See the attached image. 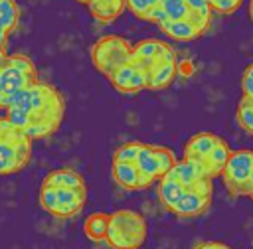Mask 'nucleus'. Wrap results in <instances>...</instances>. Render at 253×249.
<instances>
[{
    "label": "nucleus",
    "instance_id": "1",
    "mask_svg": "<svg viewBox=\"0 0 253 249\" xmlns=\"http://www.w3.org/2000/svg\"><path fill=\"white\" fill-rule=\"evenodd\" d=\"M63 115L65 101L59 89L42 79L14 93L10 97V107L6 109V119L32 140L53 134L61 126Z\"/></svg>",
    "mask_w": 253,
    "mask_h": 249
},
{
    "label": "nucleus",
    "instance_id": "2",
    "mask_svg": "<svg viewBox=\"0 0 253 249\" xmlns=\"http://www.w3.org/2000/svg\"><path fill=\"white\" fill-rule=\"evenodd\" d=\"M32 138L14 126L6 117H0V176L18 174L32 158Z\"/></svg>",
    "mask_w": 253,
    "mask_h": 249
},
{
    "label": "nucleus",
    "instance_id": "3",
    "mask_svg": "<svg viewBox=\"0 0 253 249\" xmlns=\"http://www.w3.org/2000/svg\"><path fill=\"white\" fill-rule=\"evenodd\" d=\"M148 225L140 211L117 209L111 213L105 243L111 249H140L146 241Z\"/></svg>",
    "mask_w": 253,
    "mask_h": 249
},
{
    "label": "nucleus",
    "instance_id": "4",
    "mask_svg": "<svg viewBox=\"0 0 253 249\" xmlns=\"http://www.w3.org/2000/svg\"><path fill=\"white\" fill-rule=\"evenodd\" d=\"M130 55H132V43L121 36H103L89 49L93 67L105 77H109L121 65L128 63Z\"/></svg>",
    "mask_w": 253,
    "mask_h": 249
},
{
    "label": "nucleus",
    "instance_id": "5",
    "mask_svg": "<svg viewBox=\"0 0 253 249\" xmlns=\"http://www.w3.org/2000/svg\"><path fill=\"white\" fill-rule=\"evenodd\" d=\"M87 204V186L85 188H40V206L53 217H75Z\"/></svg>",
    "mask_w": 253,
    "mask_h": 249
},
{
    "label": "nucleus",
    "instance_id": "6",
    "mask_svg": "<svg viewBox=\"0 0 253 249\" xmlns=\"http://www.w3.org/2000/svg\"><path fill=\"white\" fill-rule=\"evenodd\" d=\"M40 81V73L34 61L24 53H10L0 63V85L12 97L20 89H26Z\"/></svg>",
    "mask_w": 253,
    "mask_h": 249
},
{
    "label": "nucleus",
    "instance_id": "7",
    "mask_svg": "<svg viewBox=\"0 0 253 249\" xmlns=\"http://www.w3.org/2000/svg\"><path fill=\"white\" fill-rule=\"evenodd\" d=\"M253 170V150L241 148V150H231L227 164L221 170V180L223 186L227 188V192L235 198L241 196V188L245 184V180L249 178Z\"/></svg>",
    "mask_w": 253,
    "mask_h": 249
},
{
    "label": "nucleus",
    "instance_id": "8",
    "mask_svg": "<svg viewBox=\"0 0 253 249\" xmlns=\"http://www.w3.org/2000/svg\"><path fill=\"white\" fill-rule=\"evenodd\" d=\"M170 57H176V51L170 43L156 40V38H146V40H140L138 43L132 45L130 61L148 73L156 63L170 59Z\"/></svg>",
    "mask_w": 253,
    "mask_h": 249
},
{
    "label": "nucleus",
    "instance_id": "9",
    "mask_svg": "<svg viewBox=\"0 0 253 249\" xmlns=\"http://www.w3.org/2000/svg\"><path fill=\"white\" fill-rule=\"evenodd\" d=\"M107 79L119 93H125V95H136L148 87V73L136 67L132 61L115 69Z\"/></svg>",
    "mask_w": 253,
    "mask_h": 249
},
{
    "label": "nucleus",
    "instance_id": "10",
    "mask_svg": "<svg viewBox=\"0 0 253 249\" xmlns=\"http://www.w3.org/2000/svg\"><path fill=\"white\" fill-rule=\"evenodd\" d=\"M211 206V194H200V192H192L188 190L180 202L172 208V213L176 217L182 219H190V217H198L202 213H206Z\"/></svg>",
    "mask_w": 253,
    "mask_h": 249
},
{
    "label": "nucleus",
    "instance_id": "11",
    "mask_svg": "<svg viewBox=\"0 0 253 249\" xmlns=\"http://www.w3.org/2000/svg\"><path fill=\"white\" fill-rule=\"evenodd\" d=\"M111 176H113L115 184H119L125 190H146L148 188V182L142 178V174L138 172L134 162L113 160L111 162Z\"/></svg>",
    "mask_w": 253,
    "mask_h": 249
},
{
    "label": "nucleus",
    "instance_id": "12",
    "mask_svg": "<svg viewBox=\"0 0 253 249\" xmlns=\"http://www.w3.org/2000/svg\"><path fill=\"white\" fill-rule=\"evenodd\" d=\"M178 73V57H170L164 59L160 63H156L150 71H148V91H162L166 89L174 77Z\"/></svg>",
    "mask_w": 253,
    "mask_h": 249
},
{
    "label": "nucleus",
    "instance_id": "13",
    "mask_svg": "<svg viewBox=\"0 0 253 249\" xmlns=\"http://www.w3.org/2000/svg\"><path fill=\"white\" fill-rule=\"evenodd\" d=\"M188 190H186V186L182 184V182H178L170 172L168 174H164L160 180H158V200H160V204L168 209V211H172V208L180 202V198L186 194Z\"/></svg>",
    "mask_w": 253,
    "mask_h": 249
},
{
    "label": "nucleus",
    "instance_id": "14",
    "mask_svg": "<svg viewBox=\"0 0 253 249\" xmlns=\"http://www.w3.org/2000/svg\"><path fill=\"white\" fill-rule=\"evenodd\" d=\"M87 8L95 18V22L113 24L126 10V0H93Z\"/></svg>",
    "mask_w": 253,
    "mask_h": 249
},
{
    "label": "nucleus",
    "instance_id": "15",
    "mask_svg": "<svg viewBox=\"0 0 253 249\" xmlns=\"http://www.w3.org/2000/svg\"><path fill=\"white\" fill-rule=\"evenodd\" d=\"M217 140H219V136L213 134V132H208V130L192 134L186 140L184 158H206L211 152V148L217 144Z\"/></svg>",
    "mask_w": 253,
    "mask_h": 249
},
{
    "label": "nucleus",
    "instance_id": "16",
    "mask_svg": "<svg viewBox=\"0 0 253 249\" xmlns=\"http://www.w3.org/2000/svg\"><path fill=\"white\" fill-rule=\"evenodd\" d=\"M158 28L168 38L178 40V42H192V40H196V38L202 36V32L198 30V26L190 18H184V20H166Z\"/></svg>",
    "mask_w": 253,
    "mask_h": 249
},
{
    "label": "nucleus",
    "instance_id": "17",
    "mask_svg": "<svg viewBox=\"0 0 253 249\" xmlns=\"http://www.w3.org/2000/svg\"><path fill=\"white\" fill-rule=\"evenodd\" d=\"M134 164H136L138 172L142 174V178L148 182V186L152 182H156V180L162 178V170H160V164H158V158L154 154L152 144H142V148H140Z\"/></svg>",
    "mask_w": 253,
    "mask_h": 249
},
{
    "label": "nucleus",
    "instance_id": "18",
    "mask_svg": "<svg viewBox=\"0 0 253 249\" xmlns=\"http://www.w3.org/2000/svg\"><path fill=\"white\" fill-rule=\"evenodd\" d=\"M42 186H51V188H85L83 176L73 170V168H55L47 172L42 180Z\"/></svg>",
    "mask_w": 253,
    "mask_h": 249
},
{
    "label": "nucleus",
    "instance_id": "19",
    "mask_svg": "<svg viewBox=\"0 0 253 249\" xmlns=\"http://www.w3.org/2000/svg\"><path fill=\"white\" fill-rule=\"evenodd\" d=\"M109 221H111V213L105 211H93L85 217L83 221V233L87 239L91 241H105L107 237V229H109Z\"/></svg>",
    "mask_w": 253,
    "mask_h": 249
},
{
    "label": "nucleus",
    "instance_id": "20",
    "mask_svg": "<svg viewBox=\"0 0 253 249\" xmlns=\"http://www.w3.org/2000/svg\"><path fill=\"white\" fill-rule=\"evenodd\" d=\"M229 154H231V150H229L227 142H225L223 138H219V140H217V144L211 148V152L206 156L211 178L221 176V170H223V166H225V164H227V160H229Z\"/></svg>",
    "mask_w": 253,
    "mask_h": 249
},
{
    "label": "nucleus",
    "instance_id": "21",
    "mask_svg": "<svg viewBox=\"0 0 253 249\" xmlns=\"http://www.w3.org/2000/svg\"><path fill=\"white\" fill-rule=\"evenodd\" d=\"M20 20V6L16 0H0V24L8 34H12Z\"/></svg>",
    "mask_w": 253,
    "mask_h": 249
},
{
    "label": "nucleus",
    "instance_id": "22",
    "mask_svg": "<svg viewBox=\"0 0 253 249\" xmlns=\"http://www.w3.org/2000/svg\"><path fill=\"white\" fill-rule=\"evenodd\" d=\"M235 119L241 130H245L247 134H253V97H241V101L237 103Z\"/></svg>",
    "mask_w": 253,
    "mask_h": 249
},
{
    "label": "nucleus",
    "instance_id": "23",
    "mask_svg": "<svg viewBox=\"0 0 253 249\" xmlns=\"http://www.w3.org/2000/svg\"><path fill=\"white\" fill-rule=\"evenodd\" d=\"M144 142H138V140H130V142H125L121 144L115 154H113V160H121V162H134L140 148H142Z\"/></svg>",
    "mask_w": 253,
    "mask_h": 249
},
{
    "label": "nucleus",
    "instance_id": "24",
    "mask_svg": "<svg viewBox=\"0 0 253 249\" xmlns=\"http://www.w3.org/2000/svg\"><path fill=\"white\" fill-rule=\"evenodd\" d=\"M162 6L168 14V20H184V18H190L192 14L186 0H164Z\"/></svg>",
    "mask_w": 253,
    "mask_h": 249
},
{
    "label": "nucleus",
    "instance_id": "25",
    "mask_svg": "<svg viewBox=\"0 0 253 249\" xmlns=\"http://www.w3.org/2000/svg\"><path fill=\"white\" fill-rule=\"evenodd\" d=\"M152 148H154V154H156V158H158V164H160L162 176H164V174H168V172L174 168V164L178 162L176 154H174L170 148L160 146V144H152Z\"/></svg>",
    "mask_w": 253,
    "mask_h": 249
},
{
    "label": "nucleus",
    "instance_id": "26",
    "mask_svg": "<svg viewBox=\"0 0 253 249\" xmlns=\"http://www.w3.org/2000/svg\"><path fill=\"white\" fill-rule=\"evenodd\" d=\"M156 4H160V0H126V8H128L136 18H140V20H142V16H144L152 6H156Z\"/></svg>",
    "mask_w": 253,
    "mask_h": 249
},
{
    "label": "nucleus",
    "instance_id": "27",
    "mask_svg": "<svg viewBox=\"0 0 253 249\" xmlns=\"http://www.w3.org/2000/svg\"><path fill=\"white\" fill-rule=\"evenodd\" d=\"M142 20H144V22H152V24H156V26H160L162 22H166V20H168V14H166L162 2L156 4V6H152V8L142 16Z\"/></svg>",
    "mask_w": 253,
    "mask_h": 249
},
{
    "label": "nucleus",
    "instance_id": "28",
    "mask_svg": "<svg viewBox=\"0 0 253 249\" xmlns=\"http://www.w3.org/2000/svg\"><path fill=\"white\" fill-rule=\"evenodd\" d=\"M241 4H243V0H213L211 8L217 14H233Z\"/></svg>",
    "mask_w": 253,
    "mask_h": 249
},
{
    "label": "nucleus",
    "instance_id": "29",
    "mask_svg": "<svg viewBox=\"0 0 253 249\" xmlns=\"http://www.w3.org/2000/svg\"><path fill=\"white\" fill-rule=\"evenodd\" d=\"M241 91L243 97H253V63H249L241 75Z\"/></svg>",
    "mask_w": 253,
    "mask_h": 249
},
{
    "label": "nucleus",
    "instance_id": "30",
    "mask_svg": "<svg viewBox=\"0 0 253 249\" xmlns=\"http://www.w3.org/2000/svg\"><path fill=\"white\" fill-rule=\"evenodd\" d=\"M8 32L4 30V26L0 24V59H4L8 55Z\"/></svg>",
    "mask_w": 253,
    "mask_h": 249
},
{
    "label": "nucleus",
    "instance_id": "31",
    "mask_svg": "<svg viewBox=\"0 0 253 249\" xmlns=\"http://www.w3.org/2000/svg\"><path fill=\"white\" fill-rule=\"evenodd\" d=\"M194 249H231V247L225 243H219V241H202Z\"/></svg>",
    "mask_w": 253,
    "mask_h": 249
},
{
    "label": "nucleus",
    "instance_id": "32",
    "mask_svg": "<svg viewBox=\"0 0 253 249\" xmlns=\"http://www.w3.org/2000/svg\"><path fill=\"white\" fill-rule=\"evenodd\" d=\"M251 192H253V170H251V174H249V178L245 180V184H243V188H241V196H251Z\"/></svg>",
    "mask_w": 253,
    "mask_h": 249
},
{
    "label": "nucleus",
    "instance_id": "33",
    "mask_svg": "<svg viewBox=\"0 0 253 249\" xmlns=\"http://www.w3.org/2000/svg\"><path fill=\"white\" fill-rule=\"evenodd\" d=\"M8 107H10V95H8V93L4 91V87L0 85V109L6 111Z\"/></svg>",
    "mask_w": 253,
    "mask_h": 249
},
{
    "label": "nucleus",
    "instance_id": "34",
    "mask_svg": "<svg viewBox=\"0 0 253 249\" xmlns=\"http://www.w3.org/2000/svg\"><path fill=\"white\" fill-rule=\"evenodd\" d=\"M249 18L253 22V0H249Z\"/></svg>",
    "mask_w": 253,
    "mask_h": 249
},
{
    "label": "nucleus",
    "instance_id": "35",
    "mask_svg": "<svg viewBox=\"0 0 253 249\" xmlns=\"http://www.w3.org/2000/svg\"><path fill=\"white\" fill-rule=\"evenodd\" d=\"M75 2H79V4H85V6H89L93 0H75Z\"/></svg>",
    "mask_w": 253,
    "mask_h": 249
},
{
    "label": "nucleus",
    "instance_id": "36",
    "mask_svg": "<svg viewBox=\"0 0 253 249\" xmlns=\"http://www.w3.org/2000/svg\"><path fill=\"white\" fill-rule=\"evenodd\" d=\"M249 200H251V202H253V192H251V196H249Z\"/></svg>",
    "mask_w": 253,
    "mask_h": 249
},
{
    "label": "nucleus",
    "instance_id": "37",
    "mask_svg": "<svg viewBox=\"0 0 253 249\" xmlns=\"http://www.w3.org/2000/svg\"><path fill=\"white\" fill-rule=\"evenodd\" d=\"M160 2H164V0H160Z\"/></svg>",
    "mask_w": 253,
    "mask_h": 249
}]
</instances>
